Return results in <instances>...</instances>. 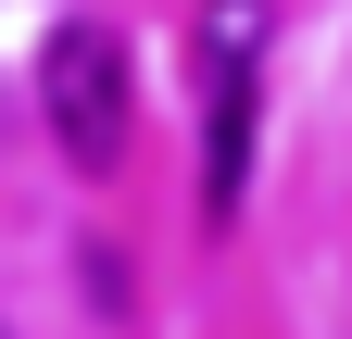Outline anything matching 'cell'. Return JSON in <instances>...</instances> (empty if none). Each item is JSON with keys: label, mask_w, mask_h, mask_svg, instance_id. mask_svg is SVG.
Listing matches in <instances>:
<instances>
[{"label": "cell", "mask_w": 352, "mask_h": 339, "mask_svg": "<svg viewBox=\"0 0 352 339\" xmlns=\"http://www.w3.org/2000/svg\"><path fill=\"white\" fill-rule=\"evenodd\" d=\"M38 113H51V151L76 163V176H113L126 139H139V89H126V38L63 13L51 38H38Z\"/></svg>", "instance_id": "obj_2"}, {"label": "cell", "mask_w": 352, "mask_h": 339, "mask_svg": "<svg viewBox=\"0 0 352 339\" xmlns=\"http://www.w3.org/2000/svg\"><path fill=\"white\" fill-rule=\"evenodd\" d=\"M0 339H13V327H0Z\"/></svg>", "instance_id": "obj_3"}, {"label": "cell", "mask_w": 352, "mask_h": 339, "mask_svg": "<svg viewBox=\"0 0 352 339\" xmlns=\"http://www.w3.org/2000/svg\"><path fill=\"white\" fill-rule=\"evenodd\" d=\"M264 38H277V0H201V13H189V51H201V214H214V226L252 201Z\"/></svg>", "instance_id": "obj_1"}]
</instances>
